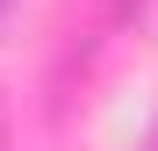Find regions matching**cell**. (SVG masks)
<instances>
[{
    "label": "cell",
    "instance_id": "cell-1",
    "mask_svg": "<svg viewBox=\"0 0 158 151\" xmlns=\"http://www.w3.org/2000/svg\"><path fill=\"white\" fill-rule=\"evenodd\" d=\"M0 151H15V108H7V79H0Z\"/></svg>",
    "mask_w": 158,
    "mask_h": 151
},
{
    "label": "cell",
    "instance_id": "cell-2",
    "mask_svg": "<svg viewBox=\"0 0 158 151\" xmlns=\"http://www.w3.org/2000/svg\"><path fill=\"white\" fill-rule=\"evenodd\" d=\"M129 15H144V0H108V29H122Z\"/></svg>",
    "mask_w": 158,
    "mask_h": 151
},
{
    "label": "cell",
    "instance_id": "cell-3",
    "mask_svg": "<svg viewBox=\"0 0 158 151\" xmlns=\"http://www.w3.org/2000/svg\"><path fill=\"white\" fill-rule=\"evenodd\" d=\"M22 22V0H0V43H7V29Z\"/></svg>",
    "mask_w": 158,
    "mask_h": 151
},
{
    "label": "cell",
    "instance_id": "cell-4",
    "mask_svg": "<svg viewBox=\"0 0 158 151\" xmlns=\"http://www.w3.org/2000/svg\"><path fill=\"white\" fill-rule=\"evenodd\" d=\"M144 151H158V137H151V144H144Z\"/></svg>",
    "mask_w": 158,
    "mask_h": 151
}]
</instances>
